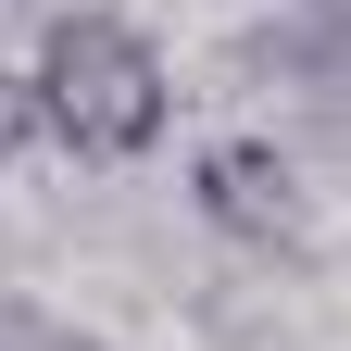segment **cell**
<instances>
[{
    "label": "cell",
    "mask_w": 351,
    "mask_h": 351,
    "mask_svg": "<svg viewBox=\"0 0 351 351\" xmlns=\"http://www.w3.org/2000/svg\"><path fill=\"white\" fill-rule=\"evenodd\" d=\"M25 88H38V138L75 163H151L176 125V75L125 13H51Z\"/></svg>",
    "instance_id": "6da1fadb"
},
{
    "label": "cell",
    "mask_w": 351,
    "mask_h": 351,
    "mask_svg": "<svg viewBox=\"0 0 351 351\" xmlns=\"http://www.w3.org/2000/svg\"><path fill=\"white\" fill-rule=\"evenodd\" d=\"M189 213L213 239H239V251H301V226H314V189H301V163L276 138H213L189 163Z\"/></svg>",
    "instance_id": "7a4b0ae2"
},
{
    "label": "cell",
    "mask_w": 351,
    "mask_h": 351,
    "mask_svg": "<svg viewBox=\"0 0 351 351\" xmlns=\"http://www.w3.org/2000/svg\"><path fill=\"white\" fill-rule=\"evenodd\" d=\"M289 75L314 88L326 113H351V0H314V13L289 25Z\"/></svg>",
    "instance_id": "3957f363"
},
{
    "label": "cell",
    "mask_w": 351,
    "mask_h": 351,
    "mask_svg": "<svg viewBox=\"0 0 351 351\" xmlns=\"http://www.w3.org/2000/svg\"><path fill=\"white\" fill-rule=\"evenodd\" d=\"M0 351H113V339H88V326H63V314H38V301L0 289Z\"/></svg>",
    "instance_id": "277c9868"
},
{
    "label": "cell",
    "mask_w": 351,
    "mask_h": 351,
    "mask_svg": "<svg viewBox=\"0 0 351 351\" xmlns=\"http://www.w3.org/2000/svg\"><path fill=\"white\" fill-rule=\"evenodd\" d=\"M38 138V88H25V63H0V163H13Z\"/></svg>",
    "instance_id": "5b68a950"
}]
</instances>
